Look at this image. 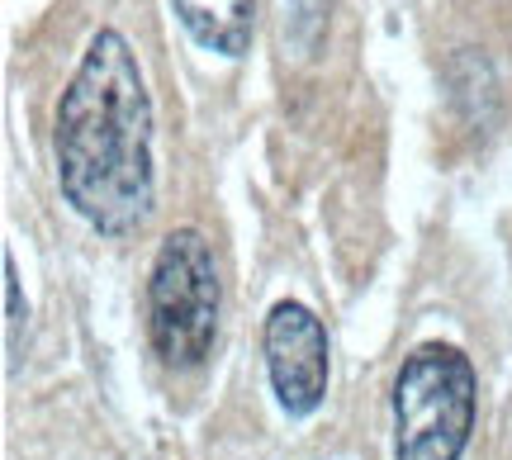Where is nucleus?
I'll use <instances>...</instances> for the list:
<instances>
[{"instance_id":"obj_1","label":"nucleus","mask_w":512,"mask_h":460,"mask_svg":"<svg viewBox=\"0 0 512 460\" xmlns=\"http://www.w3.org/2000/svg\"><path fill=\"white\" fill-rule=\"evenodd\" d=\"M157 114L119 29H95L53 114L57 195L100 238H128L157 204Z\"/></svg>"},{"instance_id":"obj_2","label":"nucleus","mask_w":512,"mask_h":460,"mask_svg":"<svg viewBox=\"0 0 512 460\" xmlns=\"http://www.w3.org/2000/svg\"><path fill=\"white\" fill-rule=\"evenodd\" d=\"M223 280L214 247L200 228H171L147 271V347L171 375H190L219 342Z\"/></svg>"},{"instance_id":"obj_3","label":"nucleus","mask_w":512,"mask_h":460,"mask_svg":"<svg viewBox=\"0 0 512 460\" xmlns=\"http://www.w3.org/2000/svg\"><path fill=\"white\" fill-rule=\"evenodd\" d=\"M394 460H465L479 423V375L456 342H418L394 370Z\"/></svg>"},{"instance_id":"obj_4","label":"nucleus","mask_w":512,"mask_h":460,"mask_svg":"<svg viewBox=\"0 0 512 460\" xmlns=\"http://www.w3.org/2000/svg\"><path fill=\"white\" fill-rule=\"evenodd\" d=\"M261 361L280 413L290 423L313 418L332 385V337L323 318L299 299H275L261 323Z\"/></svg>"},{"instance_id":"obj_5","label":"nucleus","mask_w":512,"mask_h":460,"mask_svg":"<svg viewBox=\"0 0 512 460\" xmlns=\"http://www.w3.org/2000/svg\"><path fill=\"white\" fill-rule=\"evenodd\" d=\"M171 15L204 53L238 62L252 48L256 29V0H171Z\"/></svg>"},{"instance_id":"obj_6","label":"nucleus","mask_w":512,"mask_h":460,"mask_svg":"<svg viewBox=\"0 0 512 460\" xmlns=\"http://www.w3.org/2000/svg\"><path fill=\"white\" fill-rule=\"evenodd\" d=\"M0 290H5V375H15V370H19V351H24L29 299H24L19 266H15V252H10V247H5V257H0Z\"/></svg>"},{"instance_id":"obj_7","label":"nucleus","mask_w":512,"mask_h":460,"mask_svg":"<svg viewBox=\"0 0 512 460\" xmlns=\"http://www.w3.org/2000/svg\"><path fill=\"white\" fill-rule=\"evenodd\" d=\"M328 34V0H285V43L299 57H313Z\"/></svg>"}]
</instances>
